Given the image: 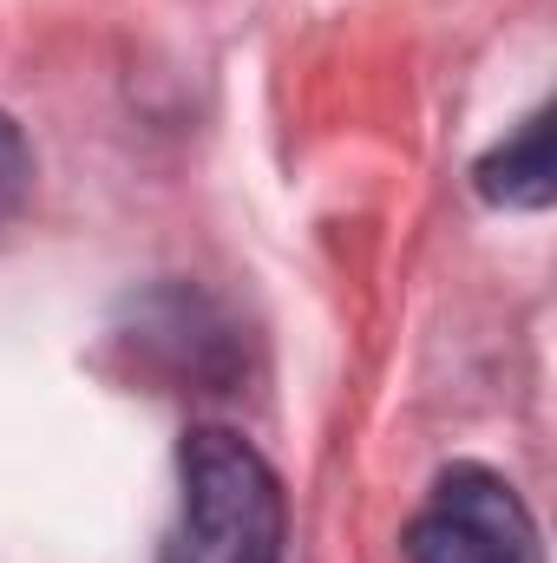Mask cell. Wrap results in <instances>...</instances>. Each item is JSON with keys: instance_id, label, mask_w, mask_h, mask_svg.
I'll use <instances>...</instances> for the list:
<instances>
[{"instance_id": "obj_2", "label": "cell", "mask_w": 557, "mask_h": 563, "mask_svg": "<svg viewBox=\"0 0 557 563\" xmlns=\"http://www.w3.org/2000/svg\"><path fill=\"white\" fill-rule=\"evenodd\" d=\"M407 563H545V544L512 478L492 465H452L407 525Z\"/></svg>"}, {"instance_id": "obj_1", "label": "cell", "mask_w": 557, "mask_h": 563, "mask_svg": "<svg viewBox=\"0 0 557 563\" xmlns=\"http://www.w3.org/2000/svg\"><path fill=\"white\" fill-rule=\"evenodd\" d=\"M288 505L276 465L230 426H190L177 445V525L157 563H282Z\"/></svg>"}, {"instance_id": "obj_4", "label": "cell", "mask_w": 557, "mask_h": 563, "mask_svg": "<svg viewBox=\"0 0 557 563\" xmlns=\"http://www.w3.org/2000/svg\"><path fill=\"white\" fill-rule=\"evenodd\" d=\"M26 190H33V144H26V132L0 112V223L20 217Z\"/></svg>"}, {"instance_id": "obj_3", "label": "cell", "mask_w": 557, "mask_h": 563, "mask_svg": "<svg viewBox=\"0 0 557 563\" xmlns=\"http://www.w3.org/2000/svg\"><path fill=\"white\" fill-rule=\"evenodd\" d=\"M479 197L505 210H545L557 197L551 170V112H532L518 139H505L492 157H479Z\"/></svg>"}]
</instances>
